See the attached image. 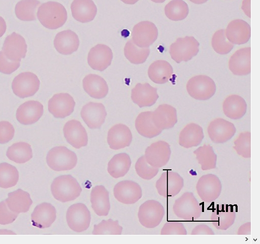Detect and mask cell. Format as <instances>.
<instances>
[{"instance_id":"obj_15","label":"cell","mask_w":260,"mask_h":244,"mask_svg":"<svg viewBox=\"0 0 260 244\" xmlns=\"http://www.w3.org/2000/svg\"><path fill=\"white\" fill-rule=\"evenodd\" d=\"M63 132L66 140L74 148L79 149L88 145L87 131L80 121H68L64 125Z\"/></svg>"},{"instance_id":"obj_40","label":"cell","mask_w":260,"mask_h":244,"mask_svg":"<svg viewBox=\"0 0 260 244\" xmlns=\"http://www.w3.org/2000/svg\"><path fill=\"white\" fill-rule=\"evenodd\" d=\"M214 51L220 55H226L233 49L234 45L226 39L225 30L217 31L213 36L211 42Z\"/></svg>"},{"instance_id":"obj_42","label":"cell","mask_w":260,"mask_h":244,"mask_svg":"<svg viewBox=\"0 0 260 244\" xmlns=\"http://www.w3.org/2000/svg\"><path fill=\"white\" fill-rule=\"evenodd\" d=\"M135 168L138 175L141 178L145 180H151L158 172L157 169L148 165L145 156H142L138 160L136 163Z\"/></svg>"},{"instance_id":"obj_13","label":"cell","mask_w":260,"mask_h":244,"mask_svg":"<svg viewBox=\"0 0 260 244\" xmlns=\"http://www.w3.org/2000/svg\"><path fill=\"white\" fill-rule=\"evenodd\" d=\"M81 116L89 128L99 129L105 123L107 113L102 103L90 102L83 107Z\"/></svg>"},{"instance_id":"obj_4","label":"cell","mask_w":260,"mask_h":244,"mask_svg":"<svg viewBox=\"0 0 260 244\" xmlns=\"http://www.w3.org/2000/svg\"><path fill=\"white\" fill-rule=\"evenodd\" d=\"M199 43L192 37L179 38L170 48L172 59L177 63L187 62L199 52Z\"/></svg>"},{"instance_id":"obj_25","label":"cell","mask_w":260,"mask_h":244,"mask_svg":"<svg viewBox=\"0 0 260 244\" xmlns=\"http://www.w3.org/2000/svg\"><path fill=\"white\" fill-rule=\"evenodd\" d=\"M152 120L154 125L162 130L172 128L177 122L176 110L169 104L160 105L152 112Z\"/></svg>"},{"instance_id":"obj_11","label":"cell","mask_w":260,"mask_h":244,"mask_svg":"<svg viewBox=\"0 0 260 244\" xmlns=\"http://www.w3.org/2000/svg\"><path fill=\"white\" fill-rule=\"evenodd\" d=\"M114 195L119 202L125 204H132L141 198L142 192L138 183L132 181H123L115 185Z\"/></svg>"},{"instance_id":"obj_24","label":"cell","mask_w":260,"mask_h":244,"mask_svg":"<svg viewBox=\"0 0 260 244\" xmlns=\"http://www.w3.org/2000/svg\"><path fill=\"white\" fill-rule=\"evenodd\" d=\"M71 11L76 21L87 23L95 19L98 9L92 0H74L71 5Z\"/></svg>"},{"instance_id":"obj_17","label":"cell","mask_w":260,"mask_h":244,"mask_svg":"<svg viewBox=\"0 0 260 244\" xmlns=\"http://www.w3.org/2000/svg\"><path fill=\"white\" fill-rule=\"evenodd\" d=\"M227 40L233 45H241L247 43L251 36L249 25L242 20L231 21L225 30Z\"/></svg>"},{"instance_id":"obj_38","label":"cell","mask_w":260,"mask_h":244,"mask_svg":"<svg viewBox=\"0 0 260 244\" xmlns=\"http://www.w3.org/2000/svg\"><path fill=\"white\" fill-rule=\"evenodd\" d=\"M19 179L17 168L8 163H0V187L8 189L15 186Z\"/></svg>"},{"instance_id":"obj_29","label":"cell","mask_w":260,"mask_h":244,"mask_svg":"<svg viewBox=\"0 0 260 244\" xmlns=\"http://www.w3.org/2000/svg\"><path fill=\"white\" fill-rule=\"evenodd\" d=\"M148 74L150 79L157 84H164L169 82L173 75L171 64L165 60L154 62L149 66Z\"/></svg>"},{"instance_id":"obj_34","label":"cell","mask_w":260,"mask_h":244,"mask_svg":"<svg viewBox=\"0 0 260 244\" xmlns=\"http://www.w3.org/2000/svg\"><path fill=\"white\" fill-rule=\"evenodd\" d=\"M131 164V158L127 154L115 155L108 163V172L115 179L123 177L129 171Z\"/></svg>"},{"instance_id":"obj_28","label":"cell","mask_w":260,"mask_h":244,"mask_svg":"<svg viewBox=\"0 0 260 244\" xmlns=\"http://www.w3.org/2000/svg\"><path fill=\"white\" fill-rule=\"evenodd\" d=\"M5 201L9 208L18 214L27 213L33 203L30 194L21 189L9 193Z\"/></svg>"},{"instance_id":"obj_39","label":"cell","mask_w":260,"mask_h":244,"mask_svg":"<svg viewBox=\"0 0 260 244\" xmlns=\"http://www.w3.org/2000/svg\"><path fill=\"white\" fill-rule=\"evenodd\" d=\"M167 17L173 21H180L185 19L189 13L188 7L183 0H172L165 8Z\"/></svg>"},{"instance_id":"obj_19","label":"cell","mask_w":260,"mask_h":244,"mask_svg":"<svg viewBox=\"0 0 260 244\" xmlns=\"http://www.w3.org/2000/svg\"><path fill=\"white\" fill-rule=\"evenodd\" d=\"M132 140V132L125 125L116 124L108 132V143L112 150H118L129 147Z\"/></svg>"},{"instance_id":"obj_46","label":"cell","mask_w":260,"mask_h":244,"mask_svg":"<svg viewBox=\"0 0 260 244\" xmlns=\"http://www.w3.org/2000/svg\"><path fill=\"white\" fill-rule=\"evenodd\" d=\"M20 66V62H14L8 59L3 51L0 52V72L11 75Z\"/></svg>"},{"instance_id":"obj_21","label":"cell","mask_w":260,"mask_h":244,"mask_svg":"<svg viewBox=\"0 0 260 244\" xmlns=\"http://www.w3.org/2000/svg\"><path fill=\"white\" fill-rule=\"evenodd\" d=\"M132 99L140 108L154 105L159 98L157 89L148 83L137 84L132 91Z\"/></svg>"},{"instance_id":"obj_49","label":"cell","mask_w":260,"mask_h":244,"mask_svg":"<svg viewBox=\"0 0 260 244\" xmlns=\"http://www.w3.org/2000/svg\"><path fill=\"white\" fill-rule=\"evenodd\" d=\"M126 5H134L139 2V0H121Z\"/></svg>"},{"instance_id":"obj_31","label":"cell","mask_w":260,"mask_h":244,"mask_svg":"<svg viewBox=\"0 0 260 244\" xmlns=\"http://www.w3.org/2000/svg\"><path fill=\"white\" fill-rule=\"evenodd\" d=\"M170 146L163 141H158L151 145L145 151V157L148 164L153 167H160L164 165L163 157L170 155Z\"/></svg>"},{"instance_id":"obj_2","label":"cell","mask_w":260,"mask_h":244,"mask_svg":"<svg viewBox=\"0 0 260 244\" xmlns=\"http://www.w3.org/2000/svg\"><path fill=\"white\" fill-rule=\"evenodd\" d=\"M51 188L54 197L62 202L75 200L80 196L82 191L77 180L70 175L55 178Z\"/></svg>"},{"instance_id":"obj_12","label":"cell","mask_w":260,"mask_h":244,"mask_svg":"<svg viewBox=\"0 0 260 244\" xmlns=\"http://www.w3.org/2000/svg\"><path fill=\"white\" fill-rule=\"evenodd\" d=\"M76 102L73 97L68 93L54 95L49 100V111L56 118H65L74 111Z\"/></svg>"},{"instance_id":"obj_36","label":"cell","mask_w":260,"mask_h":244,"mask_svg":"<svg viewBox=\"0 0 260 244\" xmlns=\"http://www.w3.org/2000/svg\"><path fill=\"white\" fill-rule=\"evenodd\" d=\"M41 3L38 0H22L16 6L17 18L23 21H33L37 19L36 12Z\"/></svg>"},{"instance_id":"obj_51","label":"cell","mask_w":260,"mask_h":244,"mask_svg":"<svg viewBox=\"0 0 260 244\" xmlns=\"http://www.w3.org/2000/svg\"><path fill=\"white\" fill-rule=\"evenodd\" d=\"M151 2L156 4H162L166 1V0H151Z\"/></svg>"},{"instance_id":"obj_8","label":"cell","mask_w":260,"mask_h":244,"mask_svg":"<svg viewBox=\"0 0 260 244\" xmlns=\"http://www.w3.org/2000/svg\"><path fill=\"white\" fill-rule=\"evenodd\" d=\"M164 208L159 202L150 200L140 206L138 218L143 226L152 228L159 224L164 217Z\"/></svg>"},{"instance_id":"obj_50","label":"cell","mask_w":260,"mask_h":244,"mask_svg":"<svg viewBox=\"0 0 260 244\" xmlns=\"http://www.w3.org/2000/svg\"><path fill=\"white\" fill-rule=\"evenodd\" d=\"M190 2L196 5H203L206 3L208 0H189Z\"/></svg>"},{"instance_id":"obj_7","label":"cell","mask_w":260,"mask_h":244,"mask_svg":"<svg viewBox=\"0 0 260 244\" xmlns=\"http://www.w3.org/2000/svg\"><path fill=\"white\" fill-rule=\"evenodd\" d=\"M40 84L39 79L34 73H23L14 79L12 88L15 95L25 98L35 95L40 89Z\"/></svg>"},{"instance_id":"obj_6","label":"cell","mask_w":260,"mask_h":244,"mask_svg":"<svg viewBox=\"0 0 260 244\" xmlns=\"http://www.w3.org/2000/svg\"><path fill=\"white\" fill-rule=\"evenodd\" d=\"M91 214L86 205L78 203L71 205L67 213V220L70 228L77 232H83L89 227Z\"/></svg>"},{"instance_id":"obj_16","label":"cell","mask_w":260,"mask_h":244,"mask_svg":"<svg viewBox=\"0 0 260 244\" xmlns=\"http://www.w3.org/2000/svg\"><path fill=\"white\" fill-rule=\"evenodd\" d=\"M236 131V129L233 123L221 118L212 121L208 128L209 135L215 143L227 142L234 135Z\"/></svg>"},{"instance_id":"obj_20","label":"cell","mask_w":260,"mask_h":244,"mask_svg":"<svg viewBox=\"0 0 260 244\" xmlns=\"http://www.w3.org/2000/svg\"><path fill=\"white\" fill-rule=\"evenodd\" d=\"M251 48H245L237 51L230 58L229 67L235 76H247L251 72Z\"/></svg>"},{"instance_id":"obj_35","label":"cell","mask_w":260,"mask_h":244,"mask_svg":"<svg viewBox=\"0 0 260 244\" xmlns=\"http://www.w3.org/2000/svg\"><path fill=\"white\" fill-rule=\"evenodd\" d=\"M7 155L10 160L17 163L23 164L32 158L33 152L30 145L25 142H19L8 149Z\"/></svg>"},{"instance_id":"obj_23","label":"cell","mask_w":260,"mask_h":244,"mask_svg":"<svg viewBox=\"0 0 260 244\" xmlns=\"http://www.w3.org/2000/svg\"><path fill=\"white\" fill-rule=\"evenodd\" d=\"M54 44L58 53L63 55H70L78 51L80 40L75 32L68 30L58 33L54 40Z\"/></svg>"},{"instance_id":"obj_27","label":"cell","mask_w":260,"mask_h":244,"mask_svg":"<svg viewBox=\"0 0 260 244\" xmlns=\"http://www.w3.org/2000/svg\"><path fill=\"white\" fill-rule=\"evenodd\" d=\"M92 207L99 216H107L110 210L109 193L102 185L93 188L91 193Z\"/></svg>"},{"instance_id":"obj_37","label":"cell","mask_w":260,"mask_h":244,"mask_svg":"<svg viewBox=\"0 0 260 244\" xmlns=\"http://www.w3.org/2000/svg\"><path fill=\"white\" fill-rule=\"evenodd\" d=\"M124 55L132 64H141L145 63L149 56V48H142L136 46L132 40H129L124 49Z\"/></svg>"},{"instance_id":"obj_9","label":"cell","mask_w":260,"mask_h":244,"mask_svg":"<svg viewBox=\"0 0 260 244\" xmlns=\"http://www.w3.org/2000/svg\"><path fill=\"white\" fill-rule=\"evenodd\" d=\"M158 29L154 24L143 21L136 25L132 32V40L138 47L148 48L158 38Z\"/></svg>"},{"instance_id":"obj_41","label":"cell","mask_w":260,"mask_h":244,"mask_svg":"<svg viewBox=\"0 0 260 244\" xmlns=\"http://www.w3.org/2000/svg\"><path fill=\"white\" fill-rule=\"evenodd\" d=\"M123 228L118 221L111 219L103 220L98 225H94L92 234L94 235H121Z\"/></svg>"},{"instance_id":"obj_5","label":"cell","mask_w":260,"mask_h":244,"mask_svg":"<svg viewBox=\"0 0 260 244\" xmlns=\"http://www.w3.org/2000/svg\"><path fill=\"white\" fill-rule=\"evenodd\" d=\"M186 89L193 98L198 100H207L215 94L216 87L211 78L200 75L192 77L188 81Z\"/></svg>"},{"instance_id":"obj_45","label":"cell","mask_w":260,"mask_h":244,"mask_svg":"<svg viewBox=\"0 0 260 244\" xmlns=\"http://www.w3.org/2000/svg\"><path fill=\"white\" fill-rule=\"evenodd\" d=\"M234 148L241 154H248L250 148V133L246 132L240 134L235 141Z\"/></svg>"},{"instance_id":"obj_32","label":"cell","mask_w":260,"mask_h":244,"mask_svg":"<svg viewBox=\"0 0 260 244\" xmlns=\"http://www.w3.org/2000/svg\"><path fill=\"white\" fill-rule=\"evenodd\" d=\"M138 133L147 138H153L159 135L162 130L158 128L152 120V112H144L137 117L135 122Z\"/></svg>"},{"instance_id":"obj_14","label":"cell","mask_w":260,"mask_h":244,"mask_svg":"<svg viewBox=\"0 0 260 244\" xmlns=\"http://www.w3.org/2000/svg\"><path fill=\"white\" fill-rule=\"evenodd\" d=\"M113 58L112 50L106 45L99 44L90 50L88 63L93 69L103 72L111 65Z\"/></svg>"},{"instance_id":"obj_3","label":"cell","mask_w":260,"mask_h":244,"mask_svg":"<svg viewBox=\"0 0 260 244\" xmlns=\"http://www.w3.org/2000/svg\"><path fill=\"white\" fill-rule=\"evenodd\" d=\"M47 162L48 166L53 170H70L76 166L78 157L75 152L66 147H56L48 152Z\"/></svg>"},{"instance_id":"obj_48","label":"cell","mask_w":260,"mask_h":244,"mask_svg":"<svg viewBox=\"0 0 260 244\" xmlns=\"http://www.w3.org/2000/svg\"><path fill=\"white\" fill-rule=\"evenodd\" d=\"M7 24L5 19L0 17V38L4 36L7 31Z\"/></svg>"},{"instance_id":"obj_18","label":"cell","mask_w":260,"mask_h":244,"mask_svg":"<svg viewBox=\"0 0 260 244\" xmlns=\"http://www.w3.org/2000/svg\"><path fill=\"white\" fill-rule=\"evenodd\" d=\"M44 106L38 101H29L22 104L17 111V119L23 125H32L43 116Z\"/></svg>"},{"instance_id":"obj_26","label":"cell","mask_w":260,"mask_h":244,"mask_svg":"<svg viewBox=\"0 0 260 244\" xmlns=\"http://www.w3.org/2000/svg\"><path fill=\"white\" fill-rule=\"evenodd\" d=\"M85 91L91 97L103 99L109 92V87L102 77L94 74L86 76L83 81Z\"/></svg>"},{"instance_id":"obj_1","label":"cell","mask_w":260,"mask_h":244,"mask_svg":"<svg viewBox=\"0 0 260 244\" xmlns=\"http://www.w3.org/2000/svg\"><path fill=\"white\" fill-rule=\"evenodd\" d=\"M37 16L41 23L51 30L62 27L68 20L66 8L56 2H50L43 4L39 8Z\"/></svg>"},{"instance_id":"obj_22","label":"cell","mask_w":260,"mask_h":244,"mask_svg":"<svg viewBox=\"0 0 260 244\" xmlns=\"http://www.w3.org/2000/svg\"><path fill=\"white\" fill-rule=\"evenodd\" d=\"M56 219V210L51 203L38 205L31 215L32 225L41 229L50 227Z\"/></svg>"},{"instance_id":"obj_33","label":"cell","mask_w":260,"mask_h":244,"mask_svg":"<svg viewBox=\"0 0 260 244\" xmlns=\"http://www.w3.org/2000/svg\"><path fill=\"white\" fill-rule=\"evenodd\" d=\"M204 138L202 128L195 123L187 125L180 132L179 144L186 148L197 146Z\"/></svg>"},{"instance_id":"obj_47","label":"cell","mask_w":260,"mask_h":244,"mask_svg":"<svg viewBox=\"0 0 260 244\" xmlns=\"http://www.w3.org/2000/svg\"><path fill=\"white\" fill-rule=\"evenodd\" d=\"M242 9L245 15L250 18V0H243Z\"/></svg>"},{"instance_id":"obj_10","label":"cell","mask_w":260,"mask_h":244,"mask_svg":"<svg viewBox=\"0 0 260 244\" xmlns=\"http://www.w3.org/2000/svg\"><path fill=\"white\" fill-rule=\"evenodd\" d=\"M3 52L10 60L20 62L26 57L27 45L22 36L14 32L6 38L3 48Z\"/></svg>"},{"instance_id":"obj_30","label":"cell","mask_w":260,"mask_h":244,"mask_svg":"<svg viewBox=\"0 0 260 244\" xmlns=\"http://www.w3.org/2000/svg\"><path fill=\"white\" fill-rule=\"evenodd\" d=\"M222 108L223 113L227 117L233 120H238L245 115L247 104L242 97L232 95L224 100Z\"/></svg>"},{"instance_id":"obj_44","label":"cell","mask_w":260,"mask_h":244,"mask_svg":"<svg viewBox=\"0 0 260 244\" xmlns=\"http://www.w3.org/2000/svg\"><path fill=\"white\" fill-rule=\"evenodd\" d=\"M15 130L13 125L8 121L0 122V144H5L12 140Z\"/></svg>"},{"instance_id":"obj_43","label":"cell","mask_w":260,"mask_h":244,"mask_svg":"<svg viewBox=\"0 0 260 244\" xmlns=\"http://www.w3.org/2000/svg\"><path fill=\"white\" fill-rule=\"evenodd\" d=\"M18 215L9 208L6 201L0 202V224L8 225L13 223L18 217Z\"/></svg>"}]
</instances>
